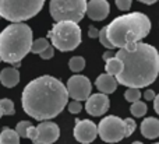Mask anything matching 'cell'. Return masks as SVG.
Returning a JSON list of instances; mask_svg holds the SVG:
<instances>
[{"instance_id":"83f0119b","label":"cell","mask_w":159,"mask_h":144,"mask_svg":"<svg viewBox=\"0 0 159 144\" xmlns=\"http://www.w3.org/2000/svg\"><path fill=\"white\" fill-rule=\"evenodd\" d=\"M115 3L119 10L121 11H129L131 7V0H115Z\"/></svg>"},{"instance_id":"30bf717a","label":"cell","mask_w":159,"mask_h":144,"mask_svg":"<svg viewBox=\"0 0 159 144\" xmlns=\"http://www.w3.org/2000/svg\"><path fill=\"white\" fill-rule=\"evenodd\" d=\"M98 136V129L96 125L89 119L80 120L75 119V128H74V137L78 143L89 144L95 140Z\"/></svg>"},{"instance_id":"8d00e7d4","label":"cell","mask_w":159,"mask_h":144,"mask_svg":"<svg viewBox=\"0 0 159 144\" xmlns=\"http://www.w3.org/2000/svg\"><path fill=\"white\" fill-rule=\"evenodd\" d=\"M3 116V112H2V109H0V118H2Z\"/></svg>"},{"instance_id":"e575fe53","label":"cell","mask_w":159,"mask_h":144,"mask_svg":"<svg viewBox=\"0 0 159 144\" xmlns=\"http://www.w3.org/2000/svg\"><path fill=\"white\" fill-rule=\"evenodd\" d=\"M110 58H113L112 52H105V53H103V59H105V62H106L107 59H110Z\"/></svg>"},{"instance_id":"cb8c5ba5","label":"cell","mask_w":159,"mask_h":144,"mask_svg":"<svg viewBox=\"0 0 159 144\" xmlns=\"http://www.w3.org/2000/svg\"><path fill=\"white\" fill-rule=\"evenodd\" d=\"M124 122V137H130L133 133H134L135 130V120L131 119V118H126V119H123Z\"/></svg>"},{"instance_id":"1f68e13d","label":"cell","mask_w":159,"mask_h":144,"mask_svg":"<svg viewBox=\"0 0 159 144\" xmlns=\"http://www.w3.org/2000/svg\"><path fill=\"white\" fill-rule=\"evenodd\" d=\"M144 97H145L147 101H154L155 98V92L152 91V90H147L145 92H144Z\"/></svg>"},{"instance_id":"d6a6232c","label":"cell","mask_w":159,"mask_h":144,"mask_svg":"<svg viewBox=\"0 0 159 144\" xmlns=\"http://www.w3.org/2000/svg\"><path fill=\"white\" fill-rule=\"evenodd\" d=\"M154 109H155V112L159 115V94L155 95V98H154Z\"/></svg>"},{"instance_id":"74e56055","label":"cell","mask_w":159,"mask_h":144,"mask_svg":"<svg viewBox=\"0 0 159 144\" xmlns=\"http://www.w3.org/2000/svg\"><path fill=\"white\" fill-rule=\"evenodd\" d=\"M154 144H159V143H154Z\"/></svg>"},{"instance_id":"6da1fadb","label":"cell","mask_w":159,"mask_h":144,"mask_svg":"<svg viewBox=\"0 0 159 144\" xmlns=\"http://www.w3.org/2000/svg\"><path fill=\"white\" fill-rule=\"evenodd\" d=\"M67 102L66 86L52 76H41L30 81L21 95L24 112L39 122L56 118L63 112Z\"/></svg>"},{"instance_id":"2e32d148","label":"cell","mask_w":159,"mask_h":144,"mask_svg":"<svg viewBox=\"0 0 159 144\" xmlns=\"http://www.w3.org/2000/svg\"><path fill=\"white\" fill-rule=\"evenodd\" d=\"M0 83L6 88H13L20 83V72L16 67H6L0 72Z\"/></svg>"},{"instance_id":"8992f818","label":"cell","mask_w":159,"mask_h":144,"mask_svg":"<svg viewBox=\"0 0 159 144\" xmlns=\"http://www.w3.org/2000/svg\"><path fill=\"white\" fill-rule=\"evenodd\" d=\"M52 46L60 52H70L81 44V28L75 22L61 21L56 22L48 32Z\"/></svg>"},{"instance_id":"4316f807","label":"cell","mask_w":159,"mask_h":144,"mask_svg":"<svg viewBox=\"0 0 159 144\" xmlns=\"http://www.w3.org/2000/svg\"><path fill=\"white\" fill-rule=\"evenodd\" d=\"M99 41H101V44L103 45L105 48H107V49H115V48H113V45L110 44L109 42V39H107V36H106V28H102L101 31H99Z\"/></svg>"},{"instance_id":"52a82bcc","label":"cell","mask_w":159,"mask_h":144,"mask_svg":"<svg viewBox=\"0 0 159 144\" xmlns=\"http://www.w3.org/2000/svg\"><path fill=\"white\" fill-rule=\"evenodd\" d=\"M87 0H50L49 11L56 22L70 21L78 24L85 16Z\"/></svg>"},{"instance_id":"9a60e30c","label":"cell","mask_w":159,"mask_h":144,"mask_svg":"<svg viewBox=\"0 0 159 144\" xmlns=\"http://www.w3.org/2000/svg\"><path fill=\"white\" fill-rule=\"evenodd\" d=\"M141 133L145 139H157L159 137V119L157 118H145L141 123Z\"/></svg>"},{"instance_id":"d590c367","label":"cell","mask_w":159,"mask_h":144,"mask_svg":"<svg viewBox=\"0 0 159 144\" xmlns=\"http://www.w3.org/2000/svg\"><path fill=\"white\" fill-rule=\"evenodd\" d=\"M131 144H144V143H141V142H134V143H131Z\"/></svg>"},{"instance_id":"3957f363","label":"cell","mask_w":159,"mask_h":144,"mask_svg":"<svg viewBox=\"0 0 159 144\" xmlns=\"http://www.w3.org/2000/svg\"><path fill=\"white\" fill-rule=\"evenodd\" d=\"M105 28L106 36L113 48L127 49L148 36L151 31V20L144 13L134 11L115 18Z\"/></svg>"},{"instance_id":"8fae6325","label":"cell","mask_w":159,"mask_h":144,"mask_svg":"<svg viewBox=\"0 0 159 144\" xmlns=\"http://www.w3.org/2000/svg\"><path fill=\"white\" fill-rule=\"evenodd\" d=\"M59 136H60L59 126L50 120H45L36 128V140L34 144H53L57 142Z\"/></svg>"},{"instance_id":"f35d334b","label":"cell","mask_w":159,"mask_h":144,"mask_svg":"<svg viewBox=\"0 0 159 144\" xmlns=\"http://www.w3.org/2000/svg\"><path fill=\"white\" fill-rule=\"evenodd\" d=\"M0 62H2V59H0Z\"/></svg>"},{"instance_id":"44dd1931","label":"cell","mask_w":159,"mask_h":144,"mask_svg":"<svg viewBox=\"0 0 159 144\" xmlns=\"http://www.w3.org/2000/svg\"><path fill=\"white\" fill-rule=\"evenodd\" d=\"M48 46H49V41H48L46 38H39V39H36V41H32V45H31V52L39 55V53L43 52Z\"/></svg>"},{"instance_id":"ac0fdd59","label":"cell","mask_w":159,"mask_h":144,"mask_svg":"<svg viewBox=\"0 0 159 144\" xmlns=\"http://www.w3.org/2000/svg\"><path fill=\"white\" fill-rule=\"evenodd\" d=\"M105 70H106L107 74L113 76V77H116V76L119 74V73L123 70V63H121L120 60H119L117 58H110L106 60V64H105Z\"/></svg>"},{"instance_id":"4dcf8cb0","label":"cell","mask_w":159,"mask_h":144,"mask_svg":"<svg viewBox=\"0 0 159 144\" xmlns=\"http://www.w3.org/2000/svg\"><path fill=\"white\" fill-rule=\"evenodd\" d=\"M88 36L89 38H98L99 36V31L95 28V25H91L89 30H88Z\"/></svg>"},{"instance_id":"277c9868","label":"cell","mask_w":159,"mask_h":144,"mask_svg":"<svg viewBox=\"0 0 159 144\" xmlns=\"http://www.w3.org/2000/svg\"><path fill=\"white\" fill-rule=\"evenodd\" d=\"M32 30L24 22H13L0 32V59L16 67L31 52Z\"/></svg>"},{"instance_id":"ba28073f","label":"cell","mask_w":159,"mask_h":144,"mask_svg":"<svg viewBox=\"0 0 159 144\" xmlns=\"http://www.w3.org/2000/svg\"><path fill=\"white\" fill-rule=\"evenodd\" d=\"M98 134L106 143H119L124 139V122L119 116L109 115L96 125Z\"/></svg>"},{"instance_id":"7402d4cb","label":"cell","mask_w":159,"mask_h":144,"mask_svg":"<svg viewBox=\"0 0 159 144\" xmlns=\"http://www.w3.org/2000/svg\"><path fill=\"white\" fill-rule=\"evenodd\" d=\"M0 109H2L3 115H7V116H11V115H14V112H16V109H14V102L11 100H8V98L0 100Z\"/></svg>"},{"instance_id":"f546056e","label":"cell","mask_w":159,"mask_h":144,"mask_svg":"<svg viewBox=\"0 0 159 144\" xmlns=\"http://www.w3.org/2000/svg\"><path fill=\"white\" fill-rule=\"evenodd\" d=\"M27 139L32 140V142L35 143V140H36V128H34V126H30V128H28V130H27Z\"/></svg>"},{"instance_id":"836d02e7","label":"cell","mask_w":159,"mask_h":144,"mask_svg":"<svg viewBox=\"0 0 159 144\" xmlns=\"http://www.w3.org/2000/svg\"><path fill=\"white\" fill-rule=\"evenodd\" d=\"M138 2L144 3V4H154V3H157L158 0H138Z\"/></svg>"},{"instance_id":"5bb4252c","label":"cell","mask_w":159,"mask_h":144,"mask_svg":"<svg viewBox=\"0 0 159 144\" xmlns=\"http://www.w3.org/2000/svg\"><path fill=\"white\" fill-rule=\"evenodd\" d=\"M95 86L102 94H112L115 92V90L117 88V81H116V77L107 74V73H103L101 74L95 81Z\"/></svg>"},{"instance_id":"4fadbf2b","label":"cell","mask_w":159,"mask_h":144,"mask_svg":"<svg viewBox=\"0 0 159 144\" xmlns=\"http://www.w3.org/2000/svg\"><path fill=\"white\" fill-rule=\"evenodd\" d=\"M110 6L107 0H89L87 2L85 14L93 21H102L109 16Z\"/></svg>"},{"instance_id":"e0dca14e","label":"cell","mask_w":159,"mask_h":144,"mask_svg":"<svg viewBox=\"0 0 159 144\" xmlns=\"http://www.w3.org/2000/svg\"><path fill=\"white\" fill-rule=\"evenodd\" d=\"M0 144H20V136L13 129L4 128L0 132Z\"/></svg>"},{"instance_id":"d6986e66","label":"cell","mask_w":159,"mask_h":144,"mask_svg":"<svg viewBox=\"0 0 159 144\" xmlns=\"http://www.w3.org/2000/svg\"><path fill=\"white\" fill-rule=\"evenodd\" d=\"M147 111H148L147 104L141 102V101H137V102L131 104V106H130V112H131V115L135 118H143L144 115L147 114Z\"/></svg>"},{"instance_id":"9c48e42d","label":"cell","mask_w":159,"mask_h":144,"mask_svg":"<svg viewBox=\"0 0 159 144\" xmlns=\"http://www.w3.org/2000/svg\"><path fill=\"white\" fill-rule=\"evenodd\" d=\"M66 90L69 98L74 101H87V98L91 95V90H92V84H91L89 78L85 76L75 74L69 78L66 84Z\"/></svg>"},{"instance_id":"d4e9b609","label":"cell","mask_w":159,"mask_h":144,"mask_svg":"<svg viewBox=\"0 0 159 144\" xmlns=\"http://www.w3.org/2000/svg\"><path fill=\"white\" fill-rule=\"evenodd\" d=\"M30 126H32L28 120H21V122H18V125L16 126V133L18 134L20 137H25L27 139V130Z\"/></svg>"},{"instance_id":"7c38bea8","label":"cell","mask_w":159,"mask_h":144,"mask_svg":"<svg viewBox=\"0 0 159 144\" xmlns=\"http://www.w3.org/2000/svg\"><path fill=\"white\" fill-rule=\"evenodd\" d=\"M110 106V101L106 94H92L87 98L85 102V111L91 115V116H102L107 112Z\"/></svg>"},{"instance_id":"ffe728a7","label":"cell","mask_w":159,"mask_h":144,"mask_svg":"<svg viewBox=\"0 0 159 144\" xmlns=\"http://www.w3.org/2000/svg\"><path fill=\"white\" fill-rule=\"evenodd\" d=\"M69 67L71 72L80 73L85 67V59L82 56H74V58H71L69 60Z\"/></svg>"},{"instance_id":"603a6c76","label":"cell","mask_w":159,"mask_h":144,"mask_svg":"<svg viewBox=\"0 0 159 144\" xmlns=\"http://www.w3.org/2000/svg\"><path fill=\"white\" fill-rule=\"evenodd\" d=\"M140 97H141V91L138 88H127L126 92H124V98L131 104L140 101Z\"/></svg>"},{"instance_id":"7a4b0ae2","label":"cell","mask_w":159,"mask_h":144,"mask_svg":"<svg viewBox=\"0 0 159 144\" xmlns=\"http://www.w3.org/2000/svg\"><path fill=\"white\" fill-rule=\"evenodd\" d=\"M123 63L116 81L127 88H144L157 80L159 74V52L149 44L138 42L133 48L119 49L115 55Z\"/></svg>"},{"instance_id":"f1b7e54d","label":"cell","mask_w":159,"mask_h":144,"mask_svg":"<svg viewBox=\"0 0 159 144\" xmlns=\"http://www.w3.org/2000/svg\"><path fill=\"white\" fill-rule=\"evenodd\" d=\"M53 55H55V48L50 46V45H49V46H48L42 53H39V56H41L43 60H49V59H52Z\"/></svg>"},{"instance_id":"5b68a950","label":"cell","mask_w":159,"mask_h":144,"mask_svg":"<svg viewBox=\"0 0 159 144\" xmlns=\"http://www.w3.org/2000/svg\"><path fill=\"white\" fill-rule=\"evenodd\" d=\"M45 0H0V17L10 22H24L43 8Z\"/></svg>"},{"instance_id":"484cf974","label":"cell","mask_w":159,"mask_h":144,"mask_svg":"<svg viewBox=\"0 0 159 144\" xmlns=\"http://www.w3.org/2000/svg\"><path fill=\"white\" fill-rule=\"evenodd\" d=\"M67 108H69V112L73 115H77L82 111V104L80 101H74L71 100V102H67Z\"/></svg>"}]
</instances>
